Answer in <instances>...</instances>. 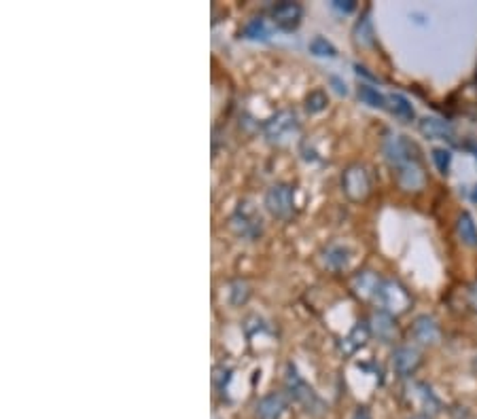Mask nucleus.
<instances>
[{"label":"nucleus","instance_id":"f257e3e1","mask_svg":"<svg viewBox=\"0 0 477 419\" xmlns=\"http://www.w3.org/2000/svg\"><path fill=\"white\" fill-rule=\"evenodd\" d=\"M341 189H344L346 197H348L350 202H365L372 193L370 172H367L359 163L346 167V172L341 176Z\"/></svg>","mask_w":477,"mask_h":419},{"label":"nucleus","instance_id":"f03ea898","mask_svg":"<svg viewBox=\"0 0 477 419\" xmlns=\"http://www.w3.org/2000/svg\"><path fill=\"white\" fill-rule=\"evenodd\" d=\"M380 301L390 316H401L411 307V295L399 280H386L380 288Z\"/></svg>","mask_w":477,"mask_h":419},{"label":"nucleus","instance_id":"7ed1b4c3","mask_svg":"<svg viewBox=\"0 0 477 419\" xmlns=\"http://www.w3.org/2000/svg\"><path fill=\"white\" fill-rule=\"evenodd\" d=\"M384 152L388 163L395 170L409 163V161H418L420 159V150L414 142H409L405 136H390L384 144Z\"/></svg>","mask_w":477,"mask_h":419},{"label":"nucleus","instance_id":"20e7f679","mask_svg":"<svg viewBox=\"0 0 477 419\" xmlns=\"http://www.w3.org/2000/svg\"><path fill=\"white\" fill-rule=\"evenodd\" d=\"M295 191L291 185H274L266 193V208L274 218H289L293 214Z\"/></svg>","mask_w":477,"mask_h":419},{"label":"nucleus","instance_id":"39448f33","mask_svg":"<svg viewBox=\"0 0 477 419\" xmlns=\"http://www.w3.org/2000/svg\"><path fill=\"white\" fill-rule=\"evenodd\" d=\"M397 172V180L401 185V189L405 191H420L426 183V176H424V167L418 161H409L401 167L395 170Z\"/></svg>","mask_w":477,"mask_h":419},{"label":"nucleus","instance_id":"423d86ee","mask_svg":"<svg viewBox=\"0 0 477 419\" xmlns=\"http://www.w3.org/2000/svg\"><path fill=\"white\" fill-rule=\"evenodd\" d=\"M231 225H233L237 235L248 237V239H255L259 233H261V218L255 214V210H248L244 206L235 212V216L231 218Z\"/></svg>","mask_w":477,"mask_h":419},{"label":"nucleus","instance_id":"0eeeda50","mask_svg":"<svg viewBox=\"0 0 477 419\" xmlns=\"http://www.w3.org/2000/svg\"><path fill=\"white\" fill-rule=\"evenodd\" d=\"M370 328L382 343H393L399 339V326L395 322V316H390L388 312H376L372 316Z\"/></svg>","mask_w":477,"mask_h":419},{"label":"nucleus","instance_id":"6e6552de","mask_svg":"<svg viewBox=\"0 0 477 419\" xmlns=\"http://www.w3.org/2000/svg\"><path fill=\"white\" fill-rule=\"evenodd\" d=\"M297 129V119L293 113H289V110H285V113L276 115L274 119H270L266 123V136L272 140V142H280L285 140L291 131Z\"/></svg>","mask_w":477,"mask_h":419},{"label":"nucleus","instance_id":"1a4fd4ad","mask_svg":"<svg viewBox=\"0 0 477 419\" xmlns=\"http://www.w3.org/2000/svg\"><path fill=\"white\" fill-rule=\"evenodd\" d=\"M272 17L280 30L291 32L301 24V7L297 3H280L272 9Z\"/></svg>","mask_w":477,"mask_h":419},{"label":"nucleus","instance_id":"9d476101","mask_svg":"<svg viewBox=\"0 0 477 419\" xmlns=\"http://www.w3.org/2000/svg\"><path fill=\"white\" fill-rule=\"evenodd\" d=\"M287 388H289V392H291V396L293 398L297 401V403H301L303 407H308V411H310V407L312 405H316L318 401H316V394L312 392V388L303 381L299 375H297V370L295 368H291L289 366V373H287Z\"/></svg>","mask_w":477,"mask_h":419},{"label":"nucleus","instance_id":"9b49d317","mask_svg":"<svg viewBox=\"0 0 477 419\" xmlns=\"http://www.w3.org/2000/svg\"><path fill=\"white\" fill-rule=\"evenodd\" d=\"M420 360H422L420 351L416 347H409V345L397 347L395 354H393V366L401 377H409V375L420 366Z\"/></svg>","mask_w":477,"mask_h":419},{"label":"nucleus","instance_id":"f8f14e48","mask_svg":"<svg viewBox=\"0 0 477 419\" xmlns=\"http://www.w3.org/2000/svg\"><path fill=\"white\" fill-rule=\"evenodd\" d=\"M285 409H287V396L283 392H272L257 405V413L261 419H280Z\"/></svg>","mask_w":477,"mask_h":419},{"label":"nucleus","instance_id":"ddd939ff","mask_svg":"<svg viewBox=\"0 0 477 419\" xmlns=\"http://www.w3.org/2000/svg\"><path fill=\"white\" fill-rule=\"evenodd\" d=\"M418 129L420 134L428 140H446V138H452L454 129L448 121L439 119V117H424L420 119L418 123Z\"/></svg>","mask_w":477,"mask_h":419},{"label":"nucleus","instance_id":"4468645a","mask_svg":"<svg viewBox=\"0 0 477 419\" xmlns=\"http://www.w3.org/2000/svg\"><path fill=\"white\" fill-rule=\"evenodd\" d=\"M411 333H414L416 341H420L424 345L439 341V326H437L435 318H430V316H418L414 326H411Z\"/></svg>","mask_w":477,"mask_h":419},{"label":"nucleus","instance_id":"2eb2a0df","mask_svg":"<svg viewBox=\"0 0 477 419\" xmlns=\"http://www.w3.org/2000/svg\"><path fill=\"white\" fill-rule=\"evenodd\" d=\"M352 288L361 299H372L380 295L382 282L378 280V275L374 271H363L352 280Z\"/></svg>","mask_w":477,"mask_h":419},{"label":"nucleus","instance_id":"dca6fc26","mask_svg":"<svg viewBox=\"0 0 477 419\" xmlns=\"http://www.w3.org/2000/svg\"><path fill=\"white\" fill-rule=\"evenodd\" d=\"M386 100H388L390 113H393L399 121H403V123H411V121H414L416 110H414V106H411V102H409L403 94H390Z\"/></svg>","mask_w":477,"mask_h":419},{"label":"nucleus","instance_id":"f3484780","mask_svg":"<svg viewBox=\"0 0 477 419\" xmlns=\"http://www.w3.org/2000/svg\"><path fill=\"white\" fill-rule=\"evenodd\" d=\"M456 231L459 237L463 239V244L469 248H477V227H475V220L469 212H463L456 220Z\"/></svg>","mask_w":477,"mask_h":419},{"label":"nucleus","instance_id":"a211bd4d","mask_svg":"<svg viewBox=\"0 0 477 419\" xmlns=\"http://www.w3.org/2000/svg\"><path fill=\"white\" fill-rule=\"evenodd\" d=\"M359 100L363 104H367V106H372V108H384L388 104V100L372 85H361L359 87Z\"/></svg>","mask_w":477,"mask_h":419},{"label":"nucleus","instance_id":"6ab92c4d","mask_svg":"<svg viewBox=\"0 0 477 419\" xmlns=\"http://www.w3.org/2000/svg\"><path fill=\"white\" fill-rule=\"evenodd\" d=\"M244 36L253 38V40H266L270 36V28L266 24V19H261V17L250 19L246 24V28H244Z\"/></svg>","mask_w":477,"mask_h":419},{"label":"nucleus","instance_id":"aec40b11","mask_svg":"<svg viewBox=\"0 0 477 419\" xmlns=\"http://www.w3.org/2000/svg\"><path fill=\"white\" fill-rule=\"evenodd\" d=\"M327 265L329 267H333V269H344L346 265H348V260H350V252L346 250L344 246H331L329 250H327Z\"/></svg>","mask_w":477,"mask_h":419},{"label":"nucleus","instance_id":"412c9836","mask_svg":"<svg viewBox=\"0 0 477 419\" xmlns=\"http://www.w3.org/2000/svg\"><path fill=\"white\" fill-rule=\"evenodd\" d=\"M370 333H372V328H370V324H365V322H359L354 328H352V333H350V337L346 339L350 343V347L348 349H354V347H359V345H363L367 339H370Z\"/></svg>","mask_w":477,"mask_h":419},{"label":"nucleus","instance_id":"4be33fe9","mask_svg":"<svg viewBox=\"0 0 477 419\" xmlns=\"http://www.w3.org/2000/svg\"><path fill=\"white\" fill-rule=\"evenodd\" d=\"M310 51L314 53V55H320V57H335L337 55V51H335V47L331 45V42L327 40V38H322V36H316L312 42H310Z\"/></svg>","mask_w":477,"mask_h":419},{"label":"nucleus","instance_id":"5701e85b","mask_svg":"<svg viewBox=\"0 0 477 419\" xmlns=\"http://www.w3.org/2000/svg\"><path fill=\"white\" fill-rule=\"evenodd\" d=\"M433 163L437 165V170L441 174H448L450 172V165H452V152L446 150V148H433Z\"/></svg>","mask_w":477,"mask_h":419},{"label":"nucleus","instance_id":"b1692460","mask_svg":"<svg viewBox=\"0 0 477 419\" xmlns=\"http://www.w3.org/2000/svg\"><path fill=\"white\" fill-rule=\"evenodd\" d=\"M327 106V94L316 90L312 92L308 98H306V108H308V113H320V110Z\"/></svg>","mask_w":477,"mask_h":419},{"label":"nucleus","instance_id":"393cba45","mask_svg":"<svg viewBox=\"0 0 477 419\" xmlns=\"http://www.w3.org/2000/svg\"><path fill=\"white\" fill-rule=\"evenodd\" d=\"M333 7H335V9H339V11L350 13V11L354 9V3H350V0H346V3H341V0H335V3H333Z\"/></svg>","mask_w":477,"mask_h":419},{"label":"nucleus","instance_id":"a878e982","mask_svg":"<svg viewBox=\"0 0 477 419\" xmlns=\"http://www.w3.org/2000/svg\"><path fill=\"white\" fill-rule=\"evenodd\" d=\"M352 419H372V417H370V413H367V409H363V407H361V409L354 413V417H352Z\"/></svg>","mask_w":477,"mask_h":419},{"label":"nucleus","instance_id":"bb28decb","mask_svg":"<svg viewBox=\"0 0 477 419\" xmlns=\"http://www.w3.org/2000/svg\"><path fill=\"white\" fill-rule=\"evenodd\" d=\"M471 303H473V307L477 310V284L471 288Z\"/></svg>","mask_w":477,"mask_h":419},{"label":"nucleus","instance_id":"cd10ccee","mask_svg":"<svg viewBox=\"0 0 477 419\" xmlns=\"http://www.w3.org/2000/svg\"><path fill=\"white\" fill-rule=\"evenodd\" d=\"M473 200H475V202H477V191H475V193H473Z\"/></svg>","mask_w":477,"mask_h":419}]
</instances>
